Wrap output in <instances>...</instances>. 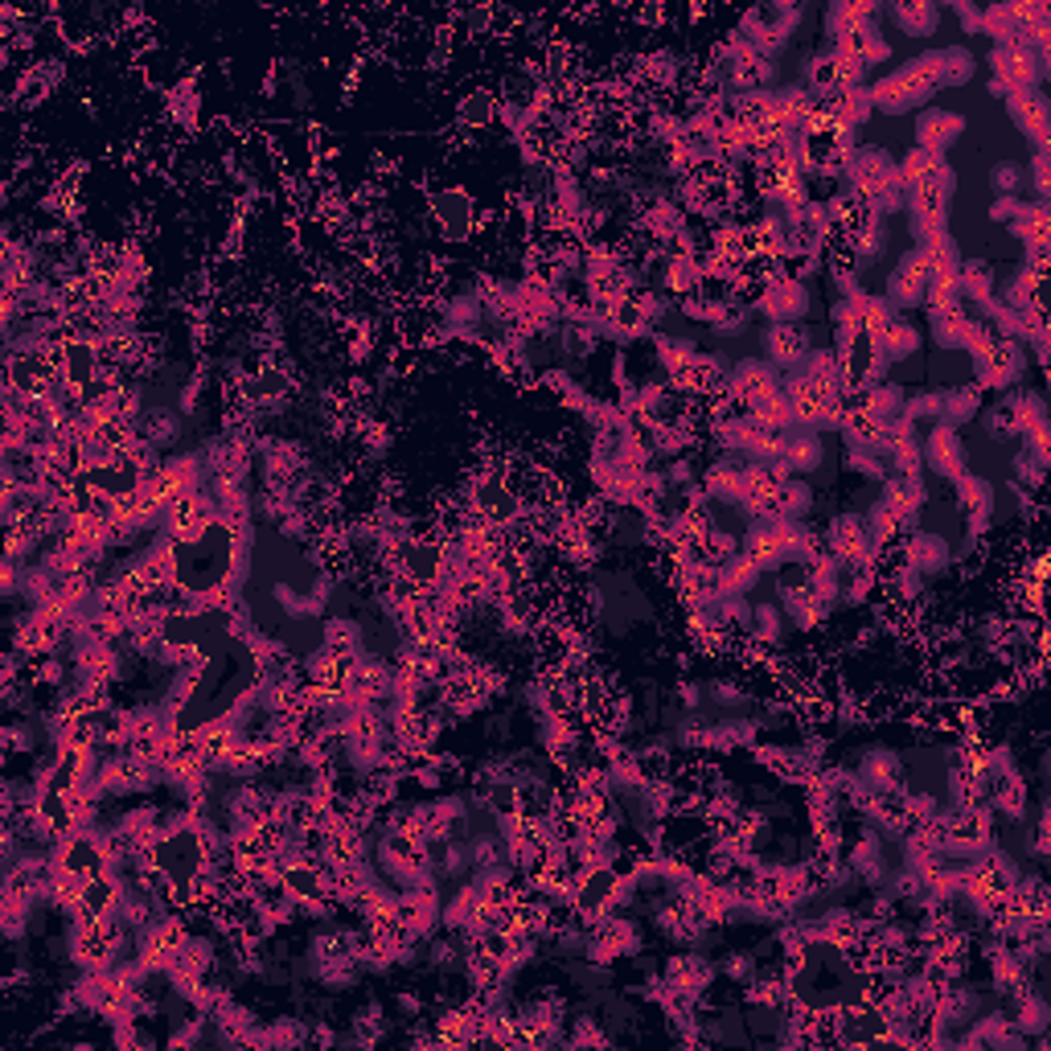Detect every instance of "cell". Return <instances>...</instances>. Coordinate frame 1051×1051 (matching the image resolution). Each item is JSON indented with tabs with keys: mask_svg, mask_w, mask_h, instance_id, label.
<instances>
[{
	"mask_svg": "<svg viewBox=\"0 0 1051 1051\" xmlns=\"http://www.w3.org/2000/svg\"><path fill=\"white\" fill-rule=\"evenodd\" d=\"M921 461L928 464L936 476H945V481L965 473V444H961V435H957V428H949V423H933L928 435H924Z\"/></svg>",
	"mask_w": 1051,
	"mask_h": 1051,
	"instance_id": "6",
	"label": "cell"
},
{
	"mask_svg": "<svg viewBox=\"0 0 1051 1051\" xmlns=\"http://www.w3.org/2000/svg\"><path fill=\"white\" fill-rule=\"evenodd\" d=\"M961 296L974 301L981 308L986 301H994V267L986 260H961Z\"/></svg>",
	"mask_w": 1051,
	"mask_h": 1051,
	"instance_id": "21",
	"label": "cell"
},
{
	"mask_svg": "<svg viewBox=\"0 0 1051 1051\" xmlns=\"http://www.w3.org/2000/svg\"><path fill=\"white\" fill-rule=\"evenodd\" d=\"M813 349V337H809L806 325H768L764 329V361L773 370H801V361L809 358Z\"/></svg>",
	"mask_w": 1051,
	"mask_h": 1051,
	"instance_id": "4",
	"label": "cell"
},
{
	"mask_svg": "<svg viewBox=\"0 0 1051 1051\" xmlns=\"http://www.w3.org/2000/svg\"><path fill=\"white\" fill-rule=\"evenodd\" d=\"M169 116L177 119V124H193L198 119V95H193V87H181L169 95Z\"/></svg>",
	"mask_w": 1051,
	"mask_h": 1051,
	"instance_id": "26",
	"label": "cell"
},
{
	"mask_svg": "<svg viewBox=\"0 0 1051 1051\" xmlns=\"http://www.w3.org/2000/svg\"><path fill=\"white\" fill-rule=\"evenodd\" d=\"M965 132V119L957 112H940V107H924L916 116V148H928L936 157H945V148Z\"/></svg>",
	"mask_w": 1051,
	"mask_h": 1051,
	"instance_id": "10",
	"label": "cell"
},
{
	"mask_svg": "<svg viewBox=\"0 0 1051 1051\" xmlns=\"http://www.w3.org/2000/svg\"><path fill=\"white\" fill-rule=\"evenodd\" d=\"M1010 119L1019 124V132L1036 145V153H1048V99L1039 87H1022L1007 95Z\"/></svg>",
	"mask_w": 1051,
	"mask_h": 1051,
	"instance_id": "7",
	"label": "cell"
},
{
	"mask_svg": "<svg viewBox=\"0 0 1051 1051\" xmlns=\"http://www.w3.org/2000/svg\"><path fill=\"white\" fill-rule=\"evenodd\" d=\"M809 284L792 280V275H777L756 288V313L768 317V325H801L809 313Z\"/></svg>",
	"mask_w": 1051,
	"mask_h": 1051,
	"instance_id": "2",
	"label": "cell"
},
{
	"mask_svg": "<svg viewBox=\"0 0 1051 1051\" xmlns=\"http://www.w3.org/2000/svg\"><path fill=\"white\" fill-rule=\"evenodd\" d=\"M780 461L789 464L792 476L818 473L821 461H826V440H821V432L789 428V432H785V448H780Z\"/></svg>",
	"mask_w": 1051,
	"mask_h": 1051,
	"instance_id": "11",
	"label": "cell"
},
{
	"mask_svg": "<svg viewBox=\"0 0 1051 1051\" xmlns=\"http://www.w3.org/2000/svg\"><path fill=\"white\" fill-rule=\"evenodd\" d=\"M900 555H904V563L916 576H940L953 563V547L933 530H907Z\"/></svg>",
	"mask_w": 1051,
	"mask_h": 1051,
	"instance_id": "8",
	"label": "cell"
},
{
	"mask_svg": "<svg viewBox=\"0 0 1051 1051\" xmlns=\"http://www.w3.org/2000/svg\"><path fill=\"white\" fill-rule=\"evenodd\" d=\"M320 637H325V649H329L333 658H341V662H354L361 653V629L354 620H329Z\"/></svg>",
	"mask_w": 1051,
	"mask_h": 1051,
	"instance_id": "23",
	"label": "cell"
},
{
	"mask_svg": "<svg viewBox=\"0 0 1051 1051\" xmlns=\"http://www.w3.org/2000/svg\"><path fill=\"white\" fill-rule=\"evenodd\" d=\"M921 341H924V337H921V329H916L912 320H907V317H895L892 325H887V329H883V333L875 337V349H879V358L887 361V366H895V361H907V358H912V354L921 349Z\"/></svg>",
	"mask_w": 1051,
	"mask_h": 1051,
	"instance_id": "13",
	"label": "cell"
},
{
	"mask_svg": "<svg viewBox=\"0 0 1051 1051\" xmlns=\"http://www.w3.org/2000/svg\"><path fill=\"white\" fill-rule=\"evenodd\" d=\"M760 567H756V559H748L744 550L739 555H732V559L719 563V596H748L756 584H760Z\"/></svg>",
	"mask_w": 1051,
	"mask_h": 1051,
	"instance_id": "17",
	"label": "cell"
},
{
	"mask_svg": "<svg viewBox=\"0 0 1051 1051\" xmlns=\"http://www.w3.org/2000/svg\"><path fill=\"white\" fill-rule=\"evenodd\" d=\"M4 752H9V756L33 752V723H25V719L4 723Z\"/></svg>",
	"mask_w": 1051,
	"mask_h": 1051,
	"instance_id": "25",
	"label": "cell"
},
{
	"mask_svg": "<svg viewBox=\"0 0 1051 1051\" xmlns=\"http://www.w3.org/2000/svg\"><path fill=\"white\" fill-rule=\"evenodd\" d=\"M1051 165H1048V153H1036V160H1031V174H1036V193H1039V202H1048V193H1051V174H1048Z\"/></svg>",
	"mask_w": 1051,
	"mask_h": 1051,
	"instance_id": "28",
	"label": "cell"
},
{
	"mask_svg": "<svg viewBox=\"0 0 1051 1051\" xmlns=\"http://www.w3.org/2000/svg\"><path fill=\"white\" fill-rule=\"evenodd\" d=\"M981 399H986V390H981L978 382H965V387L940 390V423H949V428H965L969 419H978Z\"/></svg>",
	"mask_w": 1051,
	"mask_h": 1051,
	"instance_id": "15",
	"label": "cell"
},
{
	"mask_svg": "<svg viewBox=\"0 0 1051 1051\" xmlns=\"http://www.w3.org/2000/svg\"><path fill=\"white\" fill-rule=\"evenodd\" d=\"M940 66H945V74H940V87H965V83L978 74V59H974L965 45H949V50H940Z\"/></svg>",
	"mask_w": 1051,
	"mask_h": 1051,
	"instance_id": "24",
	"label": "cell"
},
{
	"mask_svg": "<svg viewBox=\"0 0 1051 1051\" xmlns=\"http://www.w3.org/2000/svg\"><path fill=\"white\" fill-rule=\"evenodd\" d=\"M969 325H974V317H969L965 308H949V313H928V329H933V341H936L940 349H965Z\"/></svg>",
	"mask_w": 1051,
	"mask_h": 1051,
	"instance_id": "18",
	"label": "cell"
},
{
	"mask_svg": "<svg viewBox=\"0 0 1051 1051\" xmlns=\"http://www.w3.org/2000/svg\"><path fill=\"white\" fill-rule=\"evenodd\" d=\"M928 99H933V87L921 83L916 74L907 71V62L904 66H895V71H887L879 83H871V103H875V112H887V116L921 112Z\"/></svg>",
	"mask_w": 1051,
	"mask_h": 1051,
	"instance_id": "3",
	"label": "cell"
},
{
	"mask_svg": "<svg viewBox=\"0 0 1051 1051\" xmlns=\"http://www.w3.org/2000/svg\"><path fill=\"white\" fill-rule=\"evenodd\" d=\"M1022 375H1027V346L1022 341L994 337L990 346L974 358V382L981 390H1015Z\"/></svg>",
	"mask_w": 1051,
	"mask_h": 1051,
	"instance_id": "1",
	"label": "cell"
},
{
	"mask_svg": "<svg viewBox=\"0 0 1051 1051\" xmlns=\"http://www.w3.org/2000/svg\"><path fill=\"white\" fill-rule=\"evenodd\" d=\"M854 777L863 780L866 789H895V785H904V760H900V752H887V748H875L866 752L863 760H859V768H854Z\"/></svg>",
	"mask_w": 1051,
	"mask_h": 1051,
	"instance_id": "12",
	"label": "cell"
},
{
	"mask_svg": "<svg viewBox=\"0 0 1051 1051\" xmlns=\"http://www.w3.org/2000/svg\"><path fill=\"white\" fill-rule=\"evenodd\" d=\"M892 17L907 38H933L936 25H940V9L928 4V0H904V4H892Z\"/></svg>",
	"mask_w": 1051,
	"mask_h": 1051,
	"instance_id": "16",
	"label": "cell"
},
{
	"mask_svg": "<svg viewBox=\"0 0 1051 1051\" xmlns=\"http://www.w3.org/2000/svg\"><path fill=\"white\" fill-rule=\"evenodd\" d=\"M1010 234L1019 239L1022 246H1048V231H1051V210L1048 202H1039V198H1031V202L1019 206V214L1007 222Z\"/></svg>",
	"mask_w": 1051,
	"mask_h": 1051,
	"instance_id": "14",
	"label": "cell"
},
{
	"mask_svg": "<svg viewBox=\"0 0 1051 1051\" xmlns=\"http://www.w3.org/2000/svg\"><path fill=\"white\" fill-rule=\"evenodd\" d=\"M994 189H998V198H1019V189H1022V174H1019V165H1010V160H1002L998 169H994Z\"/></svg>",
	"mask_w": 1051,
	"mask_h": 1051,
	"instance_id": "27",
	"label": "cell"
},
{
	"mask_svg": "<svg viewBox=\"0 0 1051 1051\" xmlns=\"http://www.w3.org/2000/svg\"><path fill=\"white\" fill-rule=\"evenodd\" d=\"M924 292H928V263H924L921 251H907L904 260L892 267V275H887V296L883 301L892 304L895 313L900 308H921Z\"/></svg>",
	"mask_w": 1051,
	"mask_h": 1051,
	"instance_id": "5",
	"label": "cell"
},
{
	"mask_svg": "<svg viewBox=\"0 0 1051 1051\" xmlns=\"http://www.w3.org/2000/svg\"><path fill=\"white\" fill-rule=\"evenodd\" d=\"M502 112V95H490V91H473L469 99H461L456 116H461V128L476 132V128H490L493 119Z\"/></svg>",
	"mask_w": 1051,
	"mask_h": 1051,
	"instance_id": "19",
	"label": "cell"
},
{
	"mask_svg": "<svg viewBox=\"0 0 1051 1051\" xmlns=\"http://www.w3.org/2000/svg\"><path fill=\"white\" fill-rule=\"evenodd\" d=\"M813 490H809V481H801V476H789L785 485L777 490V518H792L801 522L813 509Z\"/></svg>",
	"mask_w": 1051,
	"mask_h": 1051,
	"instance_id": "20",
	"label": "cell"
},
{
	"mask_svg": "<svg viewBox=\"0 0 1051 1051\" xmlns=\"http://www.w3.org/2000/svg\"><path fill=\"white\" fill-rule=\"evenodd\" d=\"M428 210H432L435 231L444 234V239H469V234H473V198H469L464 189L435 193L432 202H428Z\"/></svg>",
	"mask_w": 1051,
	"mask_h": 1051,
	"instance_id": "9",
	"label": "cell"
},
{
	"mask_svg": "<svg viewBox=\"0 0 1051 1051\" xmlns=\"http://www.w3.org/2000/svg\"><path fill=\"white\" fill-rule=\"evenodd\" d=\"M140 435H145L148 444L153 448H165V444H174L177 435H181V411H165V407H153L140 423Z\"/></svg>",
	"mask_w": 1051,
	"mask_h": 1051,
	"instance_id": "22",
	"label": "cell"
},
{
	"mask_svg": "<svg viewBox=\"0 0 1051 1051\" xmlns=\"http://www.w3.org/2000/svg\"><path fill=\"white\" fill-rule=\"evenodd\" d=\"M1022 198H994L990 206V222H1010V218L1019 214Z\"/></svg>",
	"mask_w": 1051,
	"mask_h": 1051,
	"instance_id": "29",
	"label": "cell"
}]
</instances>
